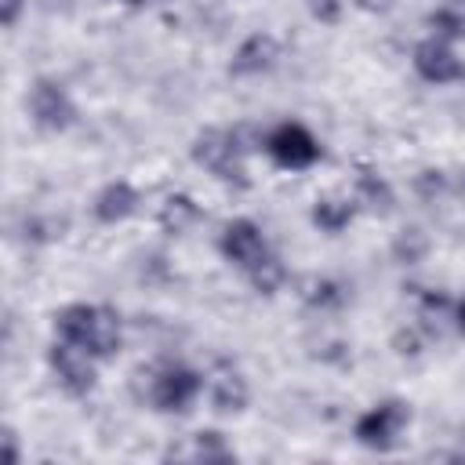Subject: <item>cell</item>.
I'll return each mask as SVG.
<instances>
[{"instance_id":"cell-1","label":"cell","mask_w":465,"mask_h":465,"mask_svg":"<svg viewBox=\"0 0 465 465\" xmlns=\"http://www.w3.org/2000/svg\"><path fill=\"white\" fill-rule=\"evenodd\" d=\"M54 334L84 352H91L94 360H109L120 352V316L116 309L109 305H87V302H76V305H65L54 312Z\"/></svg>"},{"instance_id":"cell-2","label":"cell","mask_w":465,"mask_h":465,"mask_svg":"<svg viewBox=\"0 0 465 465\" xmlns=\"http://www.w3.org/2000/svg\"><path fill=\"white\" fill-rule=\"evenodd\" d=\"M193 160L200 167H207L218 182L225 185H236V189H247V167H243V145L232 131L225 127H203L193 145H189Z\"/></svg>"},{"instance_id":"cell-3","label":"cell","mask_w":465,"mask_h":465,"mask_svg":"<svg viewBox=\"0 0 465 465\" xmlns=\"http://www.w3.org/2000/svg\"><path fill=\"white\" fill-rule=\"evenodd\" d=\"M407 421H411V407L403 400H381L367 414L356 418L352 436H356V443H363L371 450H392L400 443V432L407 429Z\"/></svg>"},{"instance_id":"cell-4","label":"cell","mask_w":465,"mask_h":465,"mask_svg":"<svg viewBox=\"0 0 465 465\" xmlns=\"http://www.w3.org/2000/svg\"><path fill=\"white\" fill-rule=\"evenodd\" d=\"M25 105H29L33 124L44 127V131H65L76 120V105H73L69 91L58 80H51V76H36L33 80Z\"/></svg>"},{"instance_id":"cell-5","label":"cell","mask_w":465,"mask_h":465,"mask_svg":"<svg viewBox=\"0 0 465 465\" xmlns=\"http://www.w3.org/2000/svg\"><path fill=\"white\" fill-rule=\"evenodd\" d=\"M200 389H203V378H200L193 367L171 363V367L156 371L153 389H149V403H153L160 414H185L189 403L200 396Z\"/></svg>"},{"instance_id":"cell-6","label":"cell","mask_w":465,"mask_h":465,"mask_svg":"<svg viewBox=\"0 0 465 465\" xmlns=\"http://www.w3.org/2000/svg\"><path fill=\"white\" fill-rule=\"evenodd\" d=\"M218 251L225 254V262H232L243 276L251 269H258L272 251H269V240L265 232L251 222V218H232L225 229H222V240H218Z\"/></svg>"},{"instance_id":"cell-7","label":"cell","mask_w":465,"mask_h":465,"mask_svg":"<svg viewBox=\"0 0 465 465\" xmlns=\"http://www.w3.org/2000/svg\"><path fill=\"white\" fill-rule=\"evenodd\" d=\"M265 149H269V156H272L280 167H287V171H305V167H312V163L323 156L320 142H316L302 124H291V120L269 131Z\"/></svg>"},{"instance_id":"cell-8","label":"cell","mask_w":465,"mask_h":465,"mask_svg":"<svg viewBox=\"0 0 465 465\" xmlns=\"http://www.w3.org/2000/svg\"><path fill=\"white\" fill-rule=\"evenodd\" d=\"M91 360H94L91 352H84V349H76V345H69V341H62V338L47 349V363H51L58 385H62L69 396H87V392H94L98 374H94V363H91Z\"/></svg>"},{"instance_id":"cell-9","label":"cell","mask_w":465,"mask_h":465,"mask_svg":"<svg viewBox=\"0 0 465 465\" xmlns=\"http://www.w3.org/2000/svg\"><path fill=\"white\" fill-rule=\"evenodd\" d=\"M414 69H418V76L429 80V84H454V80H465L461 58H458V54L450 51V44L440 40V36H429V40H421V44L414 47Z\"/></svg>"},{"instance_id":"cell-10","label":"cell","mask_w":465,"mask_h":465,"mask_svg":"<svg viewBox=\"0 0 465 465\" xmlns=\"http://www.w3.org/2000/svg\"><path fill=\"white\" fill-rule=\"evenodd\" d=\"M280 58V44L272 33H251L236 51H232V62H229V76H258V73H269Z\"/></svg>"},{"instance_id":"cell-11","label":"cell","mask_w":465,"mask_h":465,"mask_svg":"<svg viewBox=\"0 0 465 465\" xmlns=\"http://www.w3.org/2000/svg\"><path fill=\"white\" fill-rule=\"evenodd\" d=\"M211 403L218 414H236L247 407V381L229 360H218L211 374Z\"/></svg>"},{"instance_id":"cell-12","label":"cell","mask_w":465,"mask_h":465,"mask_svg":"<svg viewBox=\"0 0 465 465\" xmlns=\"http://www.w3.org/2000/svg\"><path fill=\"white\" fill-rule=\"evenodd\" d=\"M134 211H138V193H134L131 182H109L94 196V218L102 225H116V222L131 218Z\"/></svg>"},{"instance_id":"cell-13","label":"cell","mask_w":465,"mask_h":465,"mask_svg":"<svg viewBox=\"0 0 465 465\" xmlns=\"http://www.w3.org/2000/svg\"><path fill=\"white\" fill-rule=\"evenodd\" d=\"M356 211H360V200L352 196H320L316 203H312V211H309V218H312V225L316 229H323V232H341L352 218H356Z\"/></svg>"},{"instance_id":"cell-14","label":"cell","mask_w":465,"mask_h":465,"mask_svg":"<svg viewBox=\"0 0 465 465\" xmlns=\"http://www.w3.org/2000/svg\"><path fill=\"white\" fill-rule=\"evenodd\" d=\"M156 222H160V229H163L167 236H182L193 222H200V207L193 203V196H185V193H171V196L160 203Z\"/></svg>"},{"instance_id":"cell-15","label":"cell","mask_w":465,"mask_h":465,"mask_svg":"<svg viewBox=\"0 0 465 465\" xmlns=\"http://www.w3.org/2000/svg\"><path fill=\"white\" fill-rule=\"evenodd\" d=\"M356 200H360L367 211H374V214H389L392 203H396L392 185H389L378 171H360V178H356Z\"/></svg>"},{"instance_id":"cell-16","label":"cell","mask_w":465,"mask_h":465,"mask_svg":"<svg viewBox=\"0 0 465 465\" xmlns=\"http://www.w3.org/2000/svg\"><path fill=\"white\" fill-rule=\"evenodd\" d=\"M440 40H461L465 36V0H440L425 18Z\"/></svg>"},{"instance_id":"cell-17","label":"cell","mask_w":465,"mask_h":465,"mask_svg":"<svg viewBox=\"0 0 465 465\" xmlns=\"http://www.w3.org/2000/svg\"><path fill=\"white\" fill-rule=\"evenodd\" d=\"M425 251H429V236H425L418 225L400 229L396 240H392V258H396L400 265H414V262H421Z\"/></svg>"},{"instance_id":"cell-18","label":"cell","mask_w":465,"mask_h":465,"mask_svg":"<svg viewBox=\"0 0 465 465\" xmlns=\"http://www.w3.org/2000/svg\"><path fill=\"white\" fill-rule=\"evenodd\" d=\"M247 280H251V287H254L258 294H276V287L283 283V262H280L276 254H269L258 269L247 272Z\"/></svg>"},{"instance_id":"cell-19","label":"cell","mask_w":465,"mask_h":465,"mask_svg":"<svg viewBox=\"0 0 465 465\" xmlns=\"http://www.w3.org/2000/svg\"><path fill=\"white\" fill-rule=\"evenodd\" d=\"M302 298L309 302V305H323V309H331V305H341V283H334V280H305L302 283Z\"/></svg>"},{"instance_id":"cell-20","label":"cell","mask_w":465,"mask_h":465,"mask_svg":"<svg viewBox=\"0 0 465 465\" xmlns=\"http://www.w3.org/2000/svg\"><path fill=\"white\" fill-rule=\"evenodd\" d=\"M193 454L203 458V461H229V458H232L229 447L222 443V432H214V429L193 436Z\"/></svg>"},{"instance_id":"cell-21","label":"cell","mask_w":465,"mask_h":465,"mask_svg":"<svg viewBox=\"0 0 465 465\" xmlns=\"http://www.w3.org/2000/svg\"><path fill=\"white\" fill-rule=\"evenodd\" d=\"M443 189H447V174H443V171L425 167V171H418V174H414V193H418L421 200H436Z\"/></svg>"},{"instance_id":"cell-22","label":"cell","mask_w":465,"mask_h":465,"mask_svg":"<svg viewBox=\"0 0 465 465\" xmlns=\"http://www.w3.org/2000/svg\"><path fill=\"white\" fill-rule=\"evenodd\" d=\"M309 15L323 25H334L341 18V0H309Z\"/></svg>"},{"instance_id":"cell-23","label":"cell","mask_w":465,"mask_h":465,"mask_svg":"<svg viewBox=\"0 0 465 465\" xmlns=\"http://www.w3.org/2000/svg\"><path fill=\"white\" fill-rule=\"evenodd\" d=\"M22 7H25V0H0V22L11 29L18 22V15H22Z\"/></svg>"},{"instance_id":"cell-24","label":"cell","mask_w":465,"mask_h":465,"mask_svg":"<svg viewBox=\"0 0 465 465\" xmlns=\"http://www.w3.org/2000/svg\"><path fill=\"white\" fill-rule=\"evenodd\" d=\"M360 11H371V15H385L392 7V0H352Z\"/></svg>"},{"instance_id":"cell-25","label":"cell","mask_w":465,"mask_h":465,"mask_svg":"<svg viewBox=\"0 0 465 465\" xmlns=\"http://www.w3.org/2000/svg\"><path fill=\"white\" fill-rule=\"evenodd\" d=\"M4 458L7 461H18V443H15V429H4Z\"/></svg>"},{"instance_id":"cell-26","label":"cell","mask_w":465,"mask_h":465,"mask_svg":"<svg viewBox=\"0 0 465 465\" xmlns=\"http://www.w3.org/2000/svg\"><path fill=\"white\" fill-rule=\"evenodd\" d=\"M454 316H458V327H461V331H465V302H461V305H458V312H454Z\"/></svg>"},{"instance_id":"cell-27","label":"cell","mask_w":465,"mask_h":465,"mask_svg":"<svg viewBox=\"0 0 465 465\" xmlns=\"http://www.w3.org/2000/svg\"><path fill=\"white\" fill-rule=\"evenodd\" d=\"M124 4H145V0H124Z\"/></svg>"}]
</instances>
